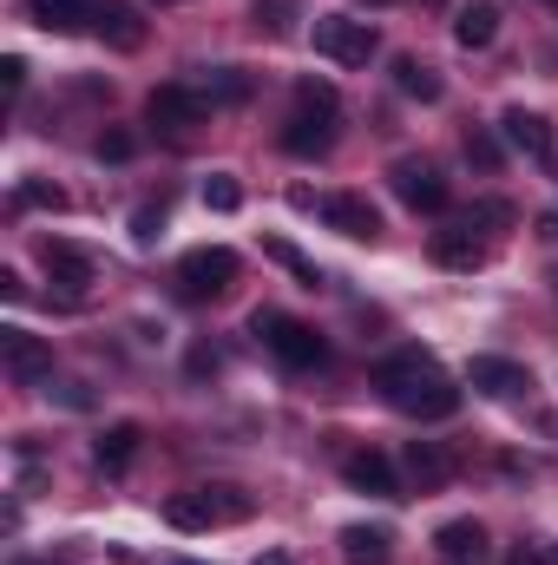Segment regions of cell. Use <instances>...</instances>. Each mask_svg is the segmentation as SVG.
I'll use <instances>...</instances> for the list:
<instances>
[{"instance_id":"cell-31","label":"cell","mask_w":558,"mask_h":565,"mask_svg":"<svg viewBox=\"0 0 558 565\" xmlns=\"http://www.w3.org/2000/svg\"><path fill=\"white\" fill-rule=\"evenodd\" d=\"M460 145H466V164H480V171H500V139H493L486 126H473Z\"/></svg>"},{"instance_id":"cell-26","label":"cell","mask_w":558,"mask_h":565,"mask_svg":"<svg viewBox=\"0 0 558 565\" xmlns=\"http://www.w3.org/2000/svg\"><path fill=\"white\" fill-rule=\"evenodd\" d=\"M250 26L270 33V40H282V33L296 26V0H257V7H250Z\"/></svg>"},{"instance_id":"cell-29","label":"cell","mask_w":558,"mask_h":565,"mask_svg":"<svg viewBox=\"0 0 558 565\" xmlns=\"http://www.w3.org/2000/svg\"><path fill=\"white\" fill-rule=\"evenodd\" d=\"M20 204H26V211H66V191L46 184V178H26V184H20Z\"/></svg>"},{"instance_id":"cell-5","label":"cell","mask_w":558,"mask_h":565,"mask_svg":"<svg viewBox=\"0 0 558 565\" xmlns=\"http://www.w3.org/2000/svg\"><path fill=\"white\" fill-rule=\"evenodd\" d=\"M204 113H211V99L191 93V86H158V93L144 99V119H151L158 132H171V139H184L191 126H204Z\"/></svg>"},{"instance_id":"cell-17","label":"cell","mask_w":558,"mask_h":565,"mask_svg":"<svg viewBox=\"0 0 558 565\" xmlns=\"http://www.w3.org/2000/svg\"><path fill=\"white\" fill-rule=\"evenodd\" d=\"M106 46H119V53H139L144 46V20L132 0H99V26H93Z\"/></svg>"},{"instance_id":"cell-15","label":"cell","mask_w":558,"mask_h":565,"mask_svg":"<svg viewBox=\"0 0 558 565\" xmlns=\"http://www.w3.org/2000/svg\"><path fill=\"white\" fill-rule=\"evenodd\" d=\"M401 473L415 480L420 493H440V487L453 480V454H447L440 440H408V454H401Z\"/></svg>"},{"instance_id":"cell-35","label":"cell","mask_w":558,"mask_h":565,"mask_svg":"<svg viewBox=\"0 0 558 565\" xmlns=\"http://www.w3.org/2000/svg\"><path fill=\"white\" fill-rule=\"evenodd\" d=\"M0 79H7V93H20V86H26V60L7 53V60H0Z\"/></svg>"},{"instance_id":"cell-32","label":"cell","mask_w":558,"mask_h":565,"mask_svg":"<svg viewBox=\"0 0 558 565\" xmlns=\"http://www.w3.org/2000/svg\"><path fill=\"white\" fill-rule=\"evenodd\" d=\"M158 237H164V211H151V204H144V211H132V244H139V250H151Z\"/></svg>"},{"instance_id":"cell-12","label":"cell","mask_w":558,"mask_h":565,"mask_svg":"<svg viewBox=\"0 0 558 565\" xmlns=\"http://www.w3.org/2000/svg\"><path fill=\"white\" fill-rule=\"evenodd\" d=\"M466 382H473L480 395H493V402H519V395L533 388V375H526L519 362H506V355H473Z\"/></svg>"},{"instance_id":"cell-20","label":"cell","mask_w":558,"mask_h":565,"mask_svg":"<svg viewBox=\"0 0 558 565\" xmlns=\"http://www.w3.org/2000/svg\"><path fill=\"white\" fill-rule=\"evenodd\" d=\"M395 559V533L388 526H348L342 533V565H388Z\"/></svg>"},{"instance_id":"cell-38","label":"cell","mask_w":558,"mask_h":565,"mask_svg":"<svg viewBox=\"0 0 558 565\" xmlns=\"http://www.w3.org/2000/svg\"><path fill=\"white\" fill-rule=\"evenodd\" d=\"M539 237H546V244H558V211H546V217H539Z\"/></svg>"},{"instance_id":"cell-37","label":"cell","mask_w":558,"mask_h":565,"mask_svg":"<svg viewBox=\"0 0 558 565\" xmlns=\"http://www.w3.org/2000/svg\"><path fill=\"white\" fill-rule=\"evenodd\" d=\"M0 296H7V302H20V296H26V282L13 277V270H0Z\"/></svg>"},{"instance_id":"cell-30","label":"cell","mask_w":558,"mask_h":565,"mask_svg":"<svg viewBox=\"0 0 558 565\" xmlns=\"http://www.w3.org/2000/svg\"><path fill=\"white\" fill-rule=\"evenodd\" d=\"M204 204H211V211H224V217H230V211H237V204H244V184H237V178H224V171H217V178H204Z\"/></svg>"},{"instance_id":"cell-33","label":"cell","mask_w":558,"mask_h":565,"mask_svg":"<svg viewBox=\"0 0 558 565\" xmlns=\"http://www.w3.org/2000/svg\"><path fill=\"white\" fill-rule=\"evenodd\" d=\"M132 151H139V139H132V132H99V158H112V164H126Z\"/></svg>"},{"instance_id":"cell-42","label":"cell","mask_w":558,"mask_h":565,"mask_svg":"<svg viewBox=\"0 0 558 565\" xmlns=\"http://www.w3.org/2000/svg\"><path fill=\"white\" fill-rule=\"evenodd\" d=\"M546 7H558V0H546Z\"/></svg>"},{"instance_id":"cell-7","label":"cell","mask_w":558,"mask_h":565,"mask_svg":"<svg viewBox=\"0 0 558 565\" xmlns=\"http://www.w3.org/2000/svg\"><path fill=\"white\" fill-rule=\"evenodd\" d=\"M388 184H395V198H401L408 211H447V178H440L427 158H395Z\"/></svg>"},{"instance_id":"cell-1","label":"cell","mask_w":558,"mask_h":565,"mask_svg":"<svg viewBox=\"0 0 558 565\" xmlns=\"http://www.w3.org/2000/svg\"><path fill=\"white\" fill-rule=\"evenodd\" d=\"M375 388L408 422H447V415H460V382L433 355H420V349H401V355L375 362Z\"/></svg>"},{"instance_id":"cell-10","label":"cell","mask_w":558,"mask_h":565,"mask_svg":"<svg viewBox=\"0 0 558 565\" xmlns=\"http://www.w3.org/2000/svg\"><path fill=\"white\" fill-rule=\"evenodd\" d=\"M500 132H506V145H513V151H526L533 164H558V139H552V126H546L539 113L506 106V113H500Z\"/></svg>"},{"instance_id":"cell-19","label":"cell","mask_w":558,"mask_h":565,"mask_svg":"<svg viewBox=\"0 0 558 565\" xmlns=\"http://www.w3.org/2000/svg\"><path fill=\"white\" fill-rule=\"evenodd\" d=\"M335 145V119H315V113H296L289 126H282V151L289 158H322Z\"/></svg>"},{"instance_id":"cell-11","label":"cell","mask_w":558,"mask_h":565,"mask_svg":"<svg viewBox=\"0 0 558 565\" xmlns=\"http://www.w3.org/2000/svg\"><path fill=\"white\" fill-rule=\"evenodd\" d=\"M427 257H433L440 270H480V264L493 257V244H486V237H480L473 224H447V231H433Z\"/></svg>"},{"instance_id":"cell-6","label":"cell","mask_w":558,"mask_h":565,"mask_svg":"<svg viewBox=\"0 0 558 565\" xmlns=\"http://www.w3.org/2000/svg\"><path fill=\"white\" fill-rule=\"evenodd\" d=\"M0 369H7L20 388H33V382L53 375V342H46V335H26V329H0Z\"/></svg>"},{"instance_id":"cell-39","label":"cell","mask_w":558,"mask_h":565,"mask_svg":"<svg viewBox=\"0 0 558 565\" xmlns=\"http://www.w3.org/2000/svg\"><path fill=\"white\" fill-rule=\"evenodd\" d=\"M257 565H296V559H289V553H264Z\"/></svg>"},{"instance_id":"cell-27","label":"cell","mask_w":558,"mask_h":565,"mask_svg":"<svg viewBox=\"0 0 558 565\" xmlns=\"http://www.w3.org/2000/svg\"><path fill=\"white\" fill-rule=\"evenodd\" d=\"M264 257H277L282 270H289V277L302 282V289H315V282H322V270H315V264H309V257H302V250H289V244H282V237H270V244H264Z\"/></svg>"},{"instance_id":"cell-16","label":"cell","mask_w":558,"mask_h":565,"mask_svg":"<svg viewBox=\"0 0 558 565\" xmlns=\"http://www.w3.org/2000/svg\"><path fill=\"white\" fill-rule=\"evenodd\" d=\"M433 553H440V565H486V526L480 520H447L433 533Z\"/></svg>"},{"instance_id":"cell-25","label":"cell","mask_w":558,"mask_h":565,"mask_svg":"<svg viewBox=\"0 0 558 565\" xmlns=\"http://www.w3.org/2000/svg\"><path fill=\"white\" fill-rule=\"evenodd\" d=\"M204 99H211V106H237V99H250V73L217 66V73H211V86H204Z\"/></svg>"},{"instance_id":"cell-18","label":"cell","mask_w":558,"mask_h":565,"mask_svg":"<svg viewBox=\"0 0 558 565\" xmlns=\"http://www.w3.org/2000/svg\"><path fill=\"white\" fill-rule=\"evenodd\" d=\"M453 40H460L466 53L493 46V40H500V7H493V0H466V7L453 13Z\"/></svg>"},{"instance_id":"cell-9","label":"cell","mask_w":558,"mask_h":565,"mask_svg":"<svg viewBox=\"0 0 558 565\" xmlns=\"http://www.w3.org/2000/svg\"><path fill=\"white\" fill-rule=\"evenodd\" d=\"M342 480H348L355 493H368V500H401V473H395V460L375 454V447L342 454Z\"/></svg>"},{"instance_id":"cell-13","label":"cell","mask_w":558,"mask_h":565,"mask_svg":"<svg viewBox=\"0 0 558 565\" xmlns=\"http://www.w3.org/2000/svg\"><path fill=\"white\" fill-rule=\"evenodd\" d=\"M26 20L40 33H86L99 26V0H26Z\"/></svg>"},{"instance_id":"cell-40","label":"cell","mask_w":558,"mask_h":565,"mask_svg":"<svg viewBox=\"0 0 558 565\" xmlns=\"http://www.w3.org/2000/svg\"><path fill=\"white\" fill-rule=\"evenodd\" d=\"M158 7H178V0H158Z\"/></svg>"},{"instance_id":"cell-28","label":"cell","mask_w":558,"mask_h":565,"mask_svg":"<svg viewBox=\"0 0 558 565\" xmlns=\"http://www.w3.org/2000/svg\"><path fill=\"white\" fill-rule=\"evenodd\" d=\"M211 493V507H217V526H237V520H250V500H244V487H204Z\"/></svg>"},{"instance_id":"cell-23","label":"cell","mask_w":558,"mask_h":565,"mask_svg":"<svg viewBox=\"0 0 558 565\" xmlns=\"http://www.w3.org/2000/svg\"><path fill=\"white\" fill-rule=\"evenodd\" d=\"M395 86H401L408 99H420V106L440 99V73H433L427 60H415V53H395Z\"/></svg>"},{"instance_id":"cell-8","label":"cell","mask_w":558,"mask_h":565,"mask_svg":"<svg viewBox=\"0 0 558 565\" xmlns=\"http://www.w3.org/2000/svg\"><path fill=\"white\" fill-rule=\"evenodd\" d=\"M315 211H322L329 231H342V237H355V244H375V237H382V211H375L362 191H335V198H322Z\"/></svg>"},{"instance_id":"cell-34","label":"cell","mask_w":558,"mask_h":565,"mask_svg":"<svg viewBox=\"0 0 558 565\" xmlns=\"http://www.w3.org/2000/svg\"><path fill=\"white\" fill-rule=\"evenodd\" d=\"M506 565H558V553H539V546H526V540H519V546L506 553Z\"/></svg>"},{"instance_id":"cell-21","label":"cell","mask_w":558,"mask_h":565,"mask_svg":"<svg viewBox=\"0 0 558 565\" xmlns=\"http://www.w3.org/2000/svg\"><path fill=\"white\" fill-rule=\"evenodd\" d=\"M164 520H171L178 533H211V526H217V507H211L204 487H191V493H171V500H164Z\"/></svg>"},{"instance_id":"cell-3","label":"cell","mask_w":558,"mask_h":565,"mask_svg":"<svg viewBox=\"0 0 558 565\" xmlns=\"http://www.w3.org/2000/svg\"><path fill=\"white\" fill-rule=\"evenodd\" d=\"M309 40H315V53H322V60H335V66H368V60H375V46H382L375 20H355V13H315Z\"/></svg>"},{"instance_id":"cell-24","label":"cell","mask_w":558,"mask_h":565,"mask_svg":"<svg viewBox=\"0 0 558 565\" xmlns=\"http://www.w3.org/2000/svg\"><path fill=\"white\" fill-rule=\"evenodd\" d=\"M296 113H315V119H335L342 113V93L329 79H296Z\"/></svg>"},{"instance_id":"cell-14","label":"cell","mask_w":558,"mask_h":565,"mask_svg":"<svg viewBox=\"0 0 558 565\" xmlns=\"http://www.w3.org/2000/svg\"><path fill=\"white\" fill-rule=\"evenodd\" d=\"M40 264H46V277L53 282H66L73 302H79V289L93 282V257H86L79 244H66V237H46V244H40Z\"/></svg>"},{"instance_id":"cell-41","label":"cell","mask_w":558,"mask_h":565,"mask_svg":"<svg viewBox=\"0 0 558 565\" xmlns=\"http://www.w3.org/2000/svg\"><path fill=\"white\" fill-rule=\"evenodd\" d=\"M368 7H388V0H368Z\"/></svg>"},{"instance_id":"cell-2","label":"cell","mask_w":558,"mask_h":565,"mask_svg":"<svg viewBox=\"0 0 558 565\" xmlns=\"http://www.w3.org/2000/svg\"><path fill=\"white\" fill-rule=\"evenodd\" d=\"M250 329H257V342L277 355L282 369H315L322 355H329V342L302 322V316H282V309H257L250 316Z\"/></svg>"},{"instance_id":"cell-4","label":"cell","mask_w":558,"mask_h":565,"mask_svg":"<svg viewBox=\"0 0 558 565\" xmlns=\"http://www.w3.org/2000/svg\"><path fill=\"white\" fill-rule=\"evenodd\" d=\"M237 282V250H224V244H204V250H191L184 264H178V296L184 302H211V296H224Z\"/></svg>"},{"instance_id":"cell-22","label":"cell","mask_w":558,"mask_h":565,"mask_svg":"<svg viewBox=\"0 0 558 565\" xmlns=\"http://www.w3.org/2000/svg\"><path fill=\"white\" fill-rule=\"evenodd\" d=\"M139 440H144L139 422H112L99 434V467H106V473H126V467L139 460Z\"/></svg>"},{"instance_id":"cell-36","label":"cell","mask_w":558,"mask_h":565,"mask_svg":"<svg viewBox=\"0 0 558 565\" xmlns=\"http://www.w3.org/2000/svg\"><path fill=\"white\" fill-rule=\"evenodd\" d=\"M191 375H217V349H191Z\"/></svg>"},{"instance_id":"cell-43","label":"cell","mask_w":558,"mask_h":565,"mask_svg":"<svg viewBox=\"0 0 558 565\" xmlns=\"http://www.w3.org/2000/svg\"><path fill=\"white\" fill-rule=\"evenodd\" d=\"M552 282H558V277H552Z\"/></svg>"}]
</instances>
